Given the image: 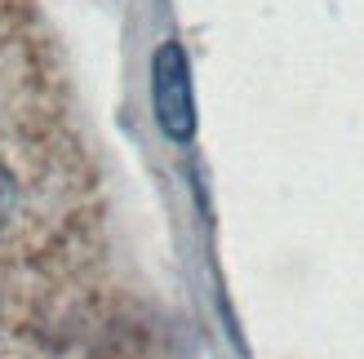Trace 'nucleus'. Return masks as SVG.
<instances>
[{
    "mask_svg": "<svg viewBox=\"0 0 364 359\" xmlns=\"http://www.w3.org/2000/svg\"><path fill=\"white\" fill-rule=\"evenodd\" d=\"M151 98H156V120L173 142L196 138V98H191V71L182 45L165 40L151 58Z\"/></svg>",
    "mask_w": 364,
    "mask_h": 359,
    "instance_id": "f257e3e1",
    "label": "nucleus"
}]
</instances>
